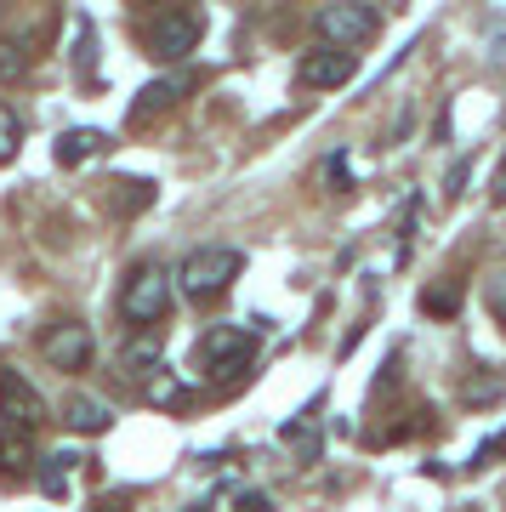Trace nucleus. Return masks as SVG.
Returning a JSON list of instances; mask_svg holds the SVG:
<instances>
[{"instance_id": "nucleus-1", "label": "nucleus", "mask_w": 506, "mask_h": 512, "mask_svg": "<svg viewBox=\"0 0 506 512\" xmlns=\"http://www.w3.org/2000/svg\"><path fill=\"white\" fill-rule=\"evenodd\" d=\"M239 274H245V256H239L234 245H199V251L182 256L177 285H182L188 302H217Z\"/></svg>"}, {"instance_id": "nucleus-2", "label": "nucleus", "mask_w": 506, "mask_h": 512, "mask_svg": "<svg viewBox=\"0 0 506 512\" xmlns=\"http://www.w3.org/2000/svg\"><path fill=\"white\" fill-rule=\"evenodd\" d=\"M199 35H205V12L188 6V0H165L160 18L143 29V46H148V57H160V63H182V57L199 46Z\"/></svg>"}, {"instance_id": "nucleus-3", "label": "nucleus", "mask_w": 506, "mask_h": 512, "mask_svg": "<svg viewBox=\"0 0 506 512\" xmlns=\"http://www.w3.org/2000/svg\"><path fill=\"white\" fill-rule=\"evenodd\" d=\"M256 359V336L245 325H211L205 336H199L194 348V365L211 376V382H234V376H245Z\"/></svg>"}, {"instance_id": "nucleus-4", "label": "nucleus", "mask_w": 506, "mask_h": 512, "mask_svg": "<svg viewBox=\"0 0 506 512\" xmlns=\"http://www.w3.org/2000/svg\"><path fill=\"white\" fill-rule=\"evenodd\" d=\"M120 313H126V325H137V330H154L165 313H171V274H165L160 262H143V268L126 274Z\"/></svg>"}, {"instance_id": "nucleus-5", "label": "nucleus", "mask_w": 506, "mask_h": 512, "mask_svg": "<svg viewBox=\"0 0 506 512\" xmlns=\"http://www.w3.org/2000/svg\"><path fill=\"white\" fill-rule=\"evenodd\" d=\"M381 18L376 6H364V0H330V6H319V40H330V46H364V40H376Z\"/></svg>"}, {"instance_id": "nucleus-6", "label": "nucleus", "mask_w": 506, "mask_h": 512, "mask_svg": "<svg viewBox=\"0 0 506 512\" xmlns=\"http://www.w3.org/2000/svg\"><path fill=\"white\" fill-rule=\"evenodd\" d=\"M353 69H359V57L347 52V46H313L302 63H296V80L308 86V92H336V86H347L353 80Z\"/></svg>"}, {"instance_id": "nucleus-7", "label": "nucleus", "mask_w": 506, "mask_h": 512, "mask_svg": "<svg viewBox=\"0 0 506 512\" xmlns=\"http://www.w3.org/2000/svg\"><path fill=\"white\" fill-rule=\"evenodd\" d=\"M40 348H46V359H52L57 370H91V353H97V342H91V325H80V319H63V325H52L46 336H40Z\"/></svg>"}, {"instance_id": "nucleus-8", "label": "nucleus", "mask_w": 506, "mask_h": 512, "mask_svg": "<svg viewBox=\"0 0 506 512\" xmlns=\"http://www.w3.org/2000/svg\"><path fill=\"white\" fill-rule=\"evenodd\" d=\"M0 416L12 421H46V399H40L35 387H29V376L23 370H0Z\"/></svg>"}, {"instance_id": "nucleus-9", "label": "nucleus", "mask_w": 506, "mask_h": 512, "mask_svg": "<svg viewBox=\"0 0 506 512\" xmlns=\"http://www.w3.org/2000/svg\"><path fill=\"white\" fill-rule=\"evenodd\" d=\"M35 461V427L0 416V478H23Z\"/></svg>"}, {"instance_id": "nucleus-10", "label": "nucleus", "mask_w": 506, "mask_h": 512, "mask_svg": "<svg viewBox=\"0 0 506 512\" xmlns=\"http://www.w3.org/2000/svg\"><path fill=\"white\" fill-rule=\"evenodd\" d=\"M63 427H69V433H109V427H114V410H109L103 399L74 393V399L63 404Z\"/></svg>"}, {"instance_id": "nucleus-11", "label": "nucleus", "mask_w": 506, "mask_h": 512, "mask_svg": "<svg viewBox=\"0 0 506 512\" xmlns=\"http://www.w3.org/2000/svg\"><path fill=\"white\" fill-rule=\"evenodd\" d=\"M182 92H188V80H182V74H177V80H154V86H143V92H137V103H131V126H143V120L165 114Z\"/></svg>"}, {"instance_id": "nucleus-12", "label": "nucleus", "mask_w": 506, "mask_h": 512, "mask_svg": "<svg viewBox=\"0 0 506 512\" xmlns=\"http://www.w3.org/2000/svg\"><path fill=\"white\" fill-rule=\"evenodd\" d=\"M120 365H126V376H131V382H148V376H160V342H154V336H143V342H131Z\"/></svg>"}, {"instance_id": "nucleus-13", "label": "nucleus", "mask_w": 506, "mask_h": 512, "mask_svg": "<svg viewBox=\"0 0 506 512\" xmlns=\"http://www.w3.org/2000/svg\"><path fill=\"white\" fill-rule=\"evenodd\" d=\"M103 143H109L103 131H69V137L57 143V160H63V165H80V160H86V154H97V148H103Z\"/></svg>"}, {"instance_id": "nucleus-14", "label": "nucleus", "mask_w": 506, "mask_h": 512, "mask_svg": "<svg viewBox=\"0 0 506 512\" xmlns=\"http://www.w3.org/2000/svg\"><path fill=\"white\" fill-rule=\"evenodd\" d=\"M18 143H23V120H18L12 109H6V103H0V165L18 154Z\"/></svg>"}, {"instance_id": "nucleus-15", "label": "nucleus", "mask_w": 506, "mask_h": 512, "mask_svg": "<svg viewBox=\"0 0 506 512\" xmlns=\"http://www.w3.org/2000/svg\"><path fill=\"white\" fill-rule=\"evenodd\" d=\"M421 308L438 313V319H450L455 308H461V291L455 285H438V291H421Z\"/></svg>"}, {"instance_id": "nucleus-16", "label": "nucleus", "mask_w": 506, "mask_h": 512, "mask_svg": "<svg viewBox=\"0 0 506 512\" xmlns=\"http://www.w3.org/2000/svg\"><path fill=\"white\" fill-rule=\"evenodd\" d=\"M484 302H489V313H495V325L506 330V274H495V279H489V291H484Z\"/></svg>"}, {"instance_id": "nucleus-17", "label": "nucleus", "mask_w": 506, "mask_h": 512, "mask_svg": "<svg viewBox=\"0 0 506 512\" xmlns=\"http://www.w3.org/2000/svg\"><path fill=\"white\" fill-rule=\"evenodd\" d=\"M91 57H97V35H86V29H80V40H74V63L86 69Z\"/></svg>"}, {"instance_id": "nucleus-18", "label": "nucleus", "mask_w": 506, "mask_h": 512, "mask_svg": "<svg viewBox=\"0 0 506 512\" xmlns=\"http://www.w3.org/2000/svg\"><path fill=\"white\" fill-rule=\"evenodd\" d=\"M467 177H472V160H461V165H455V171H450V183H444V194H450V200H455V194H461V183H467Z\"/></svg>"}, {"instance_id": "nucleus-19", "label": "nucleus", "mask_w": 506, "mask_h": 512, "mask_svg": "<svg viewBox=\"0 0 506 512\" xmlns=\"http://www.w3.org/2000/svg\"><path fill=\"white\" fill-rule=\"evenodd\" d=\"M489 194H495V205H506V160H501V171H495V188H489Z\"/></svg>"}, {"instance_id": "nucleus-20", "label": "nucleus", "mask_w": 506, "mask_h": 512, "mask_svg": "<svg viewBox=\"0 0 506 512\" xmlns=\"http://www.w3.org/2000/svg\"><path fill=\"white\" fill-rule=\"evenodd\" d=\"M143 6H165V0H143Z\"/></svg>"}]
</instances>
